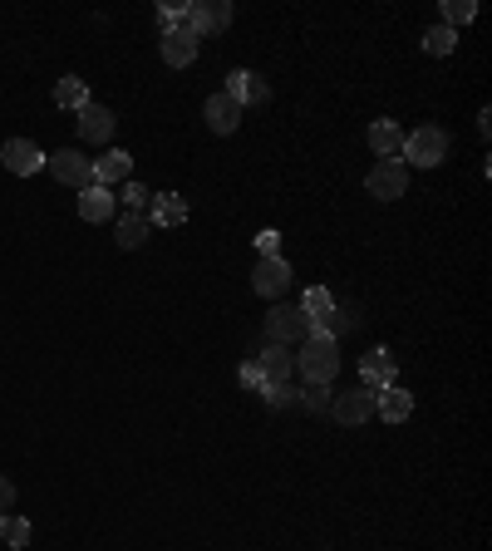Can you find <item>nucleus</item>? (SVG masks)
I'll return each instance as SVG.
<instances>
[{
	"label": "nucleus",
	"mask_w": 492,
	"mask_h": 551,
	"mask_svg": "<svg viewBox=\"0 0 492 551\" xmlns=\"http://www.w3.org/2000/svg\"><path fill=\"white\" fill-rule=\"evenodd\" d=\"M0 542H5V547H30V522H25V517H10V512H5V517H0Z\"/></svg>",
	"instance_id": "25"
},
{
	"label": "nucleus",
	"mask_w": 492,
	"mask_h": 551,
	"mask_svg": "<svg viewBox=\"0 0 492 551\" xmlns=\"http://www.w3.org/2000/svg\"><path fill=\"white\" fill-rule=\"evenodd\" d=\"M227 25H232V5H227V0H187V30H192L197 40L222 35Z\"/></svg>",
	"instance_id": "4"
},
{
	"label": "nucleus",
	"mask_w": 492,
	"mask_h": 551,
	"mask_svg": "<svg viewBox=\"0 0 492 551\" xmlns=\"http://www.w3.org/2000/svg\"><path fill=\"white\" fill-rule=\"evenodd\" d=\"M178 25H187V0H163V5H158V30L168 35V30H178Z\"/></svg>",
	"instance_id": "28"
},
{
	"label": "nucleus",
	"mask_w": 492,
	"mask_h": 551,
	"mask_svg": "<svg viewBox=\"0 0 492 551\" xmlns=\"http://www.w3.org/2000/svg\"><path fill=\"white\" fill-rule=\"evenodd\" d=\"M242 384H246V389H256V394L266 389V374H261V365H256V360H246V365H242Z\"/></svg>",
	"instance_id": "32"
},
{
	"label": "nucleus",
	"mask_w": 492,
	"mask_h": 551,
	"mask_svg": "<svg viewBox=\"0 0 492 551\" xmlns=\"http://www.w3.org/2000/svg\"><path fill=\"white\" fill-rule=\"evenodd\" d=\"M222 94H232V99L246 109V104H266V99H271V84H266L261 74H251V69H232Z\"/></svg>",
	"instance_id": "13"
},
{
	"label": "nucleus",
	"mask_w": 492,
	"mask_h": 551,
	"mask_svg": "<svg viewBox=\"0 0 492 551\" xmlns=\"http://www.w3.org/2000/svg\"><path fill=\"white\" fill-rule=\"evenodd\" d=\"M453 50H458V30H448V25H433V30H424V55L443 60V55H453Z\"/></svg>",
	"instance_id": "23"
},
{
	"label": "nucleus",
	"mask_w": 492,
	"mask_h": 551,
	"mask_svg": "<svg viewBox=\"0 0 492 551\" xmlns=\"http://www.w3.org/2000/svg\"><path fill=\"white\" fill-rule=\"evenodd\" d=\"M330 310H335V296H330L325 286H310L306 296H301V315H306L310 325H315V320H325Z\"/></svg>",
	"instance_id": "24"
},
{
	"label": "nucleus",
	"mask_w": 492,
	"mask_h": 551,
	"mask_svg": "<svg viewBox=\"0 0 492 551\" xmlns=\"http://www.w3.org/2000/svg\"><path fill=\"white\" fill-rule=\"evenodd\" d=\"M266 335H271V345H301L310 335V320L301 315V306H276L271 315H266Z\"/></svg>",
	"instance_id": "7"
},
{
	"label": "nucleus",
	"mask_w": 492,
	"mask_h": 551,
	"mask_svg": "<svg viewBox=\"0 0 492 551\" xmlns=\"http://www.w3.org/2000/svg\"><path fill=\"white\" fill-rule=\"evenodd\" d=\"M163 60L173 64V69H187V64L197 60V35H192L187 25H178V30L163 35Z\"/></svg>",
	"instance_id": "18"
},
{
	"label": "nucleus",
	"mask_w": 492,
	"mask_h": 551,
	"mask_svg": "<svg viewBox=\"0 0 492 551\" xmlns=\"http://www.w3.org/2000/svg\"><path fill=\"white\" fill-rule=\"evenodd\" d=\"M114 202H119V197H114V187H84V192H79V217H84V222H109V217H114Z\"/></svg>",
	"instance_id": "17"
},
{
	"label": "nucleus",
	"mask_w": 492,
	"mask_h": 551,
	"mask_svg": "<svg viewBox=\"0 0 492 551\" xmlns=\"http://www.w3.org/2000/svg\"><path fill=\"white\" fill-rule=\"evenodd\" d=\"M123 202H128V212H143V207H148V187L123 183Z\"/></svg>",
	"instance_id": "30"
},
{
	"label": "nucleus",
	"mask_w": 492,
	"mask_h": 551,
	"mask_svg": "<svg viewBox=\"0 0 492 551\" xmlns=\"http://www.w3.org/2000/svg\"><path fill=\"white\" fill-rule=\"evenodd\" d=\"M296 374H301L306 384H325V389H330V379L340 374V340L306 335V340H301V355H296Z\"/></svg>",
	"instance_id": "1"
},
{
	"label": "nucleus",
	"mask_w": 492,
	"mask_h": 551,
	"mask_svg": "<svg viewBox=\"0 0 492 551\" xmlns=\"http://www.w3.org/2000/svg\"><path fill=\"white\" fill-rule=\"evenodd\" d=\"M45 168L55 173V183L74 187V192H84V187H94V158H84V153H74V148H60V153H45Z\"/></svg>",
	"instance_id": "3"
},
{
	"label": "nucleus",
	"mask_w": 492,
	"mask_h": 551,
	"mask_svg": "<svg viewBox=\"0 0 492 551\" xmlns=\"http://www.w3.org/2000/svg\"><path fill=\"white\" fill-rule=\"evenodd\" d=\"M256 251H261V256H281V232H271V227L256 232Z\"/></svg>",
	"instance_id": "31"
},
{
	"label": "nucleus",
	"mask_w": 492,
	"mask_h": 551,
	"mask_svg": "<svg viewBox=\"0 0 492 551\" xmlns=\"http://www.w3.org/2000/svg\"><path fill=\"white\" fill-rule=\"evenodd\" d=\"M448 158V133L438 128V123H424V128H414V133H404V143H399V163L409 168H438Z\"/></svg>",
	"instance_id": "2"
},
{
	"label": "nucleus",
	"mask_w": 492,
	"mask_h": 551,
	"mask_svg": "<svg viewBox=\"0 0 492 551\" xmlns=\"http://www.w3.org/2000/svg\"><path fill=\"white\" fill-rule=\"evenodd\" d=\"M394 374H399V360H394V355H389L384 345H374L365 360H360V379H365L360 389L379 394V389H389V384H394Z\"/></svg>",
	"instance_id": "10"
},
{
	"label": "nucleus",
	"mask_w": 492,
	"mask_h": 551,
	"mask_svg": "<svg viewBox=\"0 0 492 551\" xmlns=\"http://www.w3.org/2000/svg\"><path fill=\"white\" fill-rule=\"evenodd\" d=\"M251 286H256V296L281 301V296L291 291V261H286V256H261L256 271H251Z\"/></svg>",
	"instance_id": "5"
},
{
	"label": "nucleus",
	"mask_w": 492,
	"mask_h": 551,
	"mask_svg": "<svg viewBox=\"0 0 492 551\" xmlns=\"http://www.w3.org/2000/svg\"><path fill=\"white\" fill-rule=\"evenodd\" d=\"M330 414H335L340 424L360 429V424L374 419V394H369V389H345V394H335V399H330Z\"/></svg>",
	"instance_id": "9"
},
{
	"label": "nucleus",
	"mask_w": 492,
	"mask_h": 551,
	"mask_svg": "<svg viewBox=\"0 0 492 551\" xmlns=\"http://www.w3.org/2000/svg\"><path fill=\"white\" fill-rule=\"evenodd\" d=\"M128 173H133V153H123V148H109L104 158H94V183L99 187L128 183Z\"/></svg>",
	"instance_id": "16"
},
{
	"label": "nucleus",
	"mask_w": 492,
	"mask_h": 551,
	"mask_svg": "<svg viewBox=\"0 0 492 551\" xmlns=\"http://www.w3.org/2000/svg\"><path fill=\"white\" fill-rule=\"evenodd\" d=\"M330 399H335V394H330L325 384H306V389H296V404H301L306 414H330Z\"/></svg>",
	"instance_id": "26"
},
{
	"label": "nucleus",
	"mask_w": 492,
	"mask_h": 551,
	"mask_svg": "<svg viewBox=\"0 0 492 551\" xmlns=\"http://www.w3.org/2000/svg\"><path fill=\"white\" fill-rule=\"evenodd\" d=\"M256 365L266 374V384H286L296 374V355L286 345H266V355H256Z\"/></svg>",
	"instance_id": "19"
},
{
	"label": "nucleus",
	"mask_w": 492,
	"mask_h": 551,
	"mask_svg": "<svg viewBox=\"0 0 492 551\" xmlns=\"http://www.w3.org/2000/svg\"><path fill=\"white\" fill-rule=\"evenodd\" d=\"M369 197H379V202H394V197H404V187H409V168L399 163V158H379L374 168H369Z\"/></svg>",
	"instance_id": "6"
},
{
	"label": "nucleus",
	"mask_w": 492,
	"mask_h": 551,
	"mask_svg": "<svg viewBox=\"0 0 492 551\" xmlns=\"http://www.w3.org/2000/svg\"><path fill=\"white\" fill-rule=\"evenodd\" d=\"M473 15H478V5H473V0H443V25H448V30L468 25Z\"/></svg>",
	"instance_id": "27"
},
{
	"label": "nucleus",
	"mask_w": 492,
	"mask_h": 551,
	"mask_svg": "<svg viewBox=\"0 0 492 551\" xmlns=\"http://www.w3.org/2000/svg\"><path fill=\"white\" fill-rule=\"evenodd\" d=\"M399 143H404V128H399L394 119L369 123V148H374L379 158H399Z\"/></svg>",
	"instance_id": "20"
},
{
	"label": "nucleus",
	"mask_w": 492,
	"mask_h": 551,
	"mask_svg": "<svg viewBox=\"0 0 492 551\" xmlns=\"http://www.w3.org/2000/svg\"><path fill=\"white\" fill-rule=\"evenodd\" d=\"M178 222H187L183 192H158V197H148V227H178Z\"/></svg>",
	"instance_id": "15"
},
{
	"label": "nucleus",
	"mask_w": 492,
	"mask_h": 551,
	"mask_svg": "<svg viewBox=\"0 0 492 551\" xmlns=\"http://www.w3.org/2000/svg\"><path fill=\"white\" fill-rule=\"evenodd\" d=\"M55 104L69 109V114H79V109L89 104V84H84V79H74V74H64L60 84H55Z\"/></svg>",
	"instance_id": "22"
},
{
	"label": "nucleus",
	"mask_w": 492,
	"mask_h": 551,
	"mask_svg": "<svg viewBox=\"0 0 492 551\" xmlns=\"http://www.w3.org/2000/svg\"><path fill=\"white\" fill-rule=\"evenodd\" d=\"M374 414H379L384 424H404V419L414 414V394H409L404 384H389V389L374 394Z\"/></svg>",
	"instance_id": "14"
},
{
	"label": "nucleus",
	"mask_w": 492,
	"mask_h": 551,
	"mask_svg": "<svg viewBox=\"0 0 492 551\" xmlns=\"http://www.w3.org/2000/svg\"><path fill=\"white\" fill-rule=\"evenodd\" d=\"M202 119H207V128L212 133H237V123H242V104L232 99V94H212L207 104H202Z\"/></svg>",
	"instance_id": "12"
},
{
	"label": "nucleus",
	"mask_w": 492,
	"mask_h": 551,
	"mask_svg": "<svg viewBox=\"0 0 492 551\" xmlns=\"http://www.w3.org/2000/svg\"><path fill=\"white\" fill-rule=\"evenodd\" d=\"M0 163H5L15 178H35V173L45 168V153H40L35 138H10V143L0 148Z\"/></svg>",
	"instance_id": "8"
},
{
	"label": "nucleus",
	"mask_w": 492,
	"mask_h": 551,
	"mask_svg": "<svg viewBox=\"0 0 492 551\" xmlns=\"http://www.w3.org/2000/svg\"><path fill=\"white\" fill-rule=\"evenodd\" d=\"M261 394H266L271 409H291V404H296V389H291V384H266Z\"/></svg>",
	"instance_id": "29"
},
{
	"label": "nucleus",
	"mask_w": 492,
	"mask_h": 551,
	"mask_svg": "<svg viewBox=\"0 0 492 551\" xmlns=\"http://www.w3.org/2000/svg\"><path fill=\"white\" fill-rule=\"evenodd\" d=\"M148 232H153V227H148L143 212H128V217H119V227H114V237H119L123 251H138V246L148 242Z\"/></svg>",
	"instance_id": "21"
},
{
	"label": "nucleus",
	"mask_w": 492,
	"mask_h": 551,
	"mask_svg": "<svg viewBox=\"0 0 492 551\" xmlns=\"http://www.w3.org/2000/svg\"><path fill=\"white\" fill-rule=\"evenodd\" d=\"M114 128H119V119H114L104 104H94V99H89V104L79 109V138H84V143H104V148H109Z\"/></svg>",
	"instance_id": "11"
},
{
	"label": "nucleus",
	"mask_w": 492,
	"mask_h": 551,
	"mask_svg": "<svg viewBox=\"0 0 492 551\" xmlns=\"http://www.w3.org/2000/svg\"><path fill=\"white\" fill-rule=\"evenodd\" d=\"M10 507H15V483H10V478L0 473V517H5Z\"/></svg>",
	"instance_id": "33"
}]
</instances>
